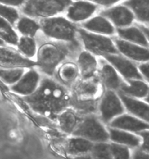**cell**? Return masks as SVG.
I'll return each mask as SVG.
<instances>
[{"mask_svg":"<svg viewBox=\"0 0 149 159\" xmlns=\"http://www.w3.org/2000/svg\"><path fill=\"white\" fill-rule=\"evenodd\" d=\"M139 28L143 31V32L146 34V36H147V38L149 39V29L143 26H139Z\"/></svg>","mask_w":149,"mask_h":159,"instance_id":"40","label":"cell"},{"mask_svg":"<svg viewBox=\"0 0 149 159\" xmlns=\"http://www.w3.org/2000/svg\"><path fill=\"white\" fill-rule=\"evenodd\" d=\"M90 154L94 159H112L110 143H94Z\"/></svg>","mask_w":149,"mask_h":159,"instance_id":"31","label":"cell"},{"mask_svg":"<svg viewBox=\"0 0 149 159\" xmlns=\"http://www.w3.org/2000/svg\"><path fill=\"white\" fill-rule=\"evenodd\" d=\"M68 52L67 46L60 43H45L37 50V66L47 74L52 75Z\"/></svg>","mask_w":149,"mask_h":159,"instance_id":"3","label":"cell"},{"mask_svg":"<svg viewBox=\"0 0 149 159\" xmlns=\"http://www.w3.org/2000/svg\"><path fill=\"white\" fill-rule=\"evenodd\" d=\"M141 72L147 78L149 79V64H142L139 66Z\"/></svg>","mask_w":149,"mask_h":159,"instance_id":"37","label":"cell"},{"mask_svg":"<svg viewBox=\"0 0 149 159\" xmlns=\"http://www.w3.org/2000/svg\"><path fill=\"white\" fill-rule=\"evenodd\" d=\"M0 17L8 21L11 25H15L19 20V14L14 7L0 3Z\"/></svg>","mask_w":149,"mask_h":159,"instance_id":"33","label":"cell"},{"mask_svg":"<svg viewBox=\"0 0 149 159\" xmlns=\"http://www.w3.org/2000/svg\"><path fill=\"white\" fill-rule=\"evenodd\" d=\"M138 134L142 139L140 149L149 153V130L141 132Z\"/></svg>","mask_w":149,"mask_h":159,"instance_id":"34","label":"cell"},{"mask_svg":"<svg viewBox=\"0 0 149 159\" xmlns=\"http://www.w3.org/2000/svg\"><path fill=\"white\" fill-rule=\"evenodd\" d=\"M100 85L96 78L84 80L74 88V94L79 101L93 100L99 92Z\"/></svg>","mask_w":149,"mask_h":159,"instance_id":"14","label":"cell"},{"mask_svg":"<svg viewBox=\"0 0 149 159\" xmlns=\"http://www.w3.org/2000/svg\"><path fill=\"white\" fill-rule=\"evenodd\" d=\"M24 98L34 111L52 118L58 117L72 103L68 89L50 78L42 80L36 90Z\"/></svg>","mask_w":149,"mask_h":159,"instance_id":"1","label":"cell"},{"mask_svg":"<svg viewBox=\"0 0 149 159\" xmlns=\"http://www.w3.org/2000/svg\"><path fill=\"white\" fill-rule=\"evenodd\" d=\"M37 66L30 60L10 48L0 46V68L4 69L25 68Z\"/></svg>","mask_w":149,"mask_h":159,"instance_id":"7","label":"cell"},{"mask_svg":"<svg viewBox=\"0 0 149 159\" xmlns=\"http://www.w3.org/2000/svg\"><path fill=\"white\" fill-rule=\"evenodd\" d=\"M25 2L24 1L21 0H1L0 3L8 5L10 7H14V6H20L22 5Z\"/></svg>","mask_w":149,"mask_h":159,"instance_id":"36","label":"cell"},{"mask_svg":"<svg viewBox=\"0 0 149 159\" xmlns=\"http://www.w3.org/2000/svg\"><path fill=\"white\" fill-rule=\"evenodd\" d=\"M110 140L112 143L125 146L130 149H137L140 147L142 139L139 135L129 132L112 128H108Z\"/></svg>","mask_w":149,"mask_h":159,"instance_id":"12","label":"cell"},{"mask_svg":"<svg viewBox=\"0 0 149 159\" xmlns=\"http://www.w3.org/2000/svg\"><path fill=\"white\" fill-rule=\"evenodd\" d=\"M16 27L19 32L23 34V36L30 38H33L40 29V24L27 16L19 19Z\"/></svg>","mask_w":149,"mask_h":159,"instance_id":"26","label":"cell"},{"mask_svg":"<svg viewBox=\"0 0 149 159\" xmlns=\"http://www.w3.org/2000/svg\"><path fill=\"white\" fill-rule=\"evenodd\" d=\"M132 159H149V153L139 148L132 152Z\"/></svg>","mask_w":149,"mask_h":159,"instance_id":"35","label":"cell"},{"mask_svg":"<svg viewBox=\"0 0 149 159\" xmlns=\"http://www.w3.org/2000/svg\"><path fill=\"white\" fill-rule=\"evenodd\" d=\"M71 3L70 1H28L22 5V10L29 17L45 19L56 16L69 7Z\"/></svg>","mask_w":149,"mask_h":159,"instance_id":"4","label":"cell"},{"mask_svg":"<svg viewBox=\"0 0 149 159\" xmlns=\"http://www.w3.org/2000/svg\"><path fill=\"white\" fill-rule=\"evenodd\" d=\"M83 28L95 33L106 34L114 33V29L107 19L103 16H96L82 24Z\"/></svg>","mask_w":149,"mask_h":159,"instance_id":"21","label":"cell"},{"mask_svg":"<svg viewBox=\"0 0 149 159\" xmlns=\"http://www.w3.org/2000/svg\"><path fill=\"white\" fill-rule=\"evenodd\" d=\"M110 128L131 133L139 134L141 132L149 130V124L128 115H123L114 119L110 123Z\"/></svg>","mask_w":149,"mask_h":159,"instance_id":"10","label":"cell"},{"mask_svg":"<svg viewBox=\"0 0 149 159\" xmlns=\"http://www.w3.org/2000/svg\"><path fill=\"white\" fill-rule=\"evenodd\" d=\"M130 85L122 84L121 89L124 93L137 98H143L149 92V87L144 82L140 80H130Z\"/></svg>","mask_w":149,"mask_h":159,"instance_id":"27","label":"cell"},{"mask_svg":"<svg viewBox=\"0 0 149 159\" xmlns=\"http://www.w3.org/2000/svg\"><path fill=\"white\" fill-rule=\"evenodd\" d=\"M17 46L19 51L27 58L34 56L37 52L35 40L30 37L22 36L20 38Z\"/></svg>","mask_w":149,"mask_h":159,"instance_id":"29","label":"cell"},{"mask_svg":"<svg viewBox=\"0 0 149 159\" xmlns=\"http://www.w3.org/2000/svg\"><path fill=\"white\" fill-rule=\"evenodd\" d=\"M104 57L126 78L142 79V76L135 66L124 57L110 54Z\"/></svg>","mask_w":149,"mask_h":159,"instance_id":"17","label":"cell"},{"mask_svg":"<svg viewBox=\"0 0 149 159\" xmlns=\"http://www.w3.org/2000/svg\"><path fill=\"white\" fill-rule=\"evenodd\" d=\"M124 4L133 10L139 21L149 22V1H129Z\"/></svg>","mask_w":149,"mask_h":159,"instance_id":"23","label":"cell"},{"mask_svg":"<svg viewBox=\"0 0 149 159\" xmlns=\"http://www.w3.org/2000/svg\"><path fill=\"white\" fill-rule=\"evenodd\" d=\"M80 117L72 110H66L58 117L61 129L68 134H72L82 121Z\"/></svg>","mask_w":149,"mask_h":159,"instance_id":"20","label":"cell"},{"mask_svg":"<svg viewBox=\"0 0 149 159\" xmlns=\"http://www.w3.org/2000/svg\"><path fill=\"white\" fill-rule=\"evenodd\" d=\"M100 116L105 124L110 123L113 118L122 114L124 108L120 99L114 92L109 91L105 94L99 107Z\"/></svg>","mask_w":149,"mask_h":159,"instance_id":"8","label":"cell"},{"mask_svg":"<svg viewBox=\"0 0 149 159\" xmlns=\"http://www.w3.org/2000/svg\"><path fill=\"white\" fill-rule=\"evenodd\" d=\"M40 83V76L38 72L30 70L25 74L17 83L12 85L11 89L15 93L26 97L36 90Z\"/></svg>","mask_w":149,"mask_h":159,"instance_id":"9","label":"cell"},{"mask_svg":"<svg viewBox=\"0 0 149 159\" xmlns=\"http://www.w3.org/2000/svg\"><path fill=\"white\" fill-rule=\"evenodd\" d=\"M101 15L111 19L114 24L120 27L129 25L134 19L132 12L124 6H116L110 10L102 11Z\"/></svg>","mask_w":149,"mask_h":159,"instance_id":"13","label":"cell"},{"mask_svg":"<svg viewBox=\"0 0 149 159\" xmlns=\"http://www.w3.org/2000/svg\"><path fill=\"white\" fill-rule=\"evenodd\" d=\"M115 42L119 50L126 56L137 61L149 60V50L137 46L125 41L115 39Z\"/></svg>","mask_w":149,"mask_h":159,"instance_id":"15","label":"cell"},{"mask_svg":"<svg viewBox=\"0 0 149 159\" xmlns=\"http://www.w3.org/2000/svg\"><path fill=\"white\" fill-rule=\"evenodd\" d=\"M110 149L112 159H132V152L130 148L110 142Z\"/></svg>","mask_w":149,"mask_h":159,"instance_id":"32","label":"cell"},{"mask_svg":"<svg viewBox=\"0 0 149 159\" xmlns=\"http://www.w3.org/2000/svg\"><path fill=\"white\" fill-rule=\"evenodd\" d=\"M117 32L121 38L138 43L145 47L149 46V43L144 37V34L139 29L136 28L118 29Z\"/></svg>","mask_w":149,"mask_h":159,"instance_id":"24","label":"cell"},{"mask_svg":"<svg viewBox=\"0 0 149 159\" xmlns=\"http://www.w3.org/2000/svg\"><path fill=\"white\" fill-rule=\"evenodd\" d=\"M4 45V42L0 39V46H3Z\"/></svg>","mask_w":149,"mask_h":159,"instance_id":"41","label":"cell"},{"mask_svg":"<svg viewBox=\"0 0 149 159\" xmlns=\"http://www.w3.org/2000/svg\"><path fill=\"white\" fill-rule=\"evenodd\" d=\"M25 68L4 69L0 68V80L5 84H14L23 76Z\"/></svg>","mask_w":149,"mask_h":159,"instance_id":"30","label":"cell"},{"mask_svg":"<svg viewBox=\"0 0 149 159\" xmlns=\"http://www.w3.org/2000/svg\"><path fill=\"white\" fill-rule=\"evenodd\" d=\"M39 24L42 31L48 37L78 46L76 39L78 29L70 20L61 16H53L41 19Z\"/></svg>","mask_w":149,"mask_h":159,"instance_id":"2","label":"cell"},{"mask_svg":"<svg viewBox=\"0 0 149 159\" xmlns=\"http://www.w3.org/2000/svg\"><path fill=\"white\" fill-rule=\"evenodd\" d=\"M79 68L72 62H67L61 66L57 71V76L62 84L70 85L79 75Z\"/></svg>","mask_w":149,"mask_h":159,"instance_id":"22","label":"cell"},{"mask_svg":"<svg viewBox=\"0 0 149 159\" xmlns=\"http://www.w3.org/2000/svg\"><path fill=\"white\" fill-rule=\"evenodd\" d=\"M101 76L104 83L110 89H118L122 84L115 70L108 64L102 66L101 70Z\"/></svg>","mask_w":149,"mask_h":159,"instance_id":"25","label":"cell"},{"mask_svg":"<svg viewBox=\"0 0 149 159\" xmlns=\"http://www.w3.org/2000/svg\"><path fill=\"white\" fill-rule=\"evenodd\" d=\"M72 135L83 138L93 143L110 142L108 131L97 118L93 116L82 119Z\"/></svg>","mask_w":149,"mask_h":159,"instance_id":"5","label":"cell"},{"mask_svg":"<svg viewBox=\"0 0 149 159\" xmlns=\"http://www.w3.org/2000/svg\"><path fill=\"white\" fill-rule=\"evenodd\" d=\"M146 100L148 102V103H149V96H148V97L146 98Z\"/></svg>","mask_w":149,"mask_h":159,"instance_id":"42","label":"cell"},{"mask_svg":"<svg viewBox=\"0 0 149 159\" xmlns=\"http://www.w3.org/2000/svg\"><path fill=\"white\" fill-rule=\"evenodd\" d=\"M0 39L4 42L12 45H17L19 39L12 25L1 17H0Z\"/></svg>","mask_w":149,"mask_h":159,"instance_id":"28","label":"cell"},{"mask_svg":"<svg viewBox=\"0 0 149 159\" xmlns=\"http://www.w3.org/2000/svg\"><path fill=\"white\" fill-rule=\"evenodd\" d=\"M70 159H94L91 154H87L78 156H74V157H71Z\"/></svg>","mask_w":149,"mask_h":159,"instance_id":"39","label":"cell"},{"mask_svg":"<svg viewBox=\"0 0 149 159\" xmlns=\"http://www.w3.org/2000/svg\"><path fill=\"white\" fill-rule=\"evenodd\" d=\"M94 143L83 138L72 136L66 142L65 149L70 157L89 154L93 148Z\"/></svg>","mask_w":149,"mask_h":159,"instance_id":"16","label":"cell"},{"mask_svg":"<svg viewBox=\"0 0 149 159\" xmlns=\"http://www.w3.org/2000/svg\"><path fill=\"white\" fill-rule=\"evenodd\" d=\"M121 100L124 103L126 109L136 116L149 122V106L139 101L136 100L125 96L122 92L120 93Z\"/></svg>","mask_w":149,"mask_h":159,"instance_id":"19","label":"cell"},{"mask_svg":"<svg viewBox=\"0 0 149 159\" xmlns=\"http://www.w3.org/2000/svg\"><path fill=\"white\" fill-rule=\"evenodd\" d=\"M97 8L96 5L89 2H72L67 10L66 17L71 22H81L90 18L96 12Z\"/></svg>","mask_w":149,"mask_h":159,"instance_id":"11","label":"cell"},{"mask_svg":"<svg viewBox=\"0 0 149 159\" xmlns=\"http://www.w3.org/2000/svg\"><path fill=\"white\" fill-rule=\"evenodd\" d=\"M97 63L96 58L88 52H81L78 59L79 73L84 80L92 78L97 69Z\"/></svg>","mask_w":149,"mask_h":159,"instance_id":"18","label":"cell"},{"mask_svg":"<svg viewBox=\"0 0 149 159\" xmlns=\"http://www.w3.org/2000/svg\"><path fill=\"white\" fill-rule=\"evenodd\" d=\"M95 2L97 3L98 4L100 5H104V6H110V5H113L115 3L118 2V1H94Z\"/></svg>","mask_w":149,"mask_h":159,"instance_id":"38","label":"cell"},{"mask_svg":"<svg viewBox=\"0 0 149 159\" xmlns=\"http://www.w3.org/2000/svg\"><path fill=\"white\" fill-rule=\"evenodd\" d=\"M78 33L85 48L90 53L105 56L117 52L114 44L109 38L89 33L84 29H78Z\"/></svg>","mask_w":149,"mask_h":159,"instance_id":"6","label":"cell"}]
</instances>
